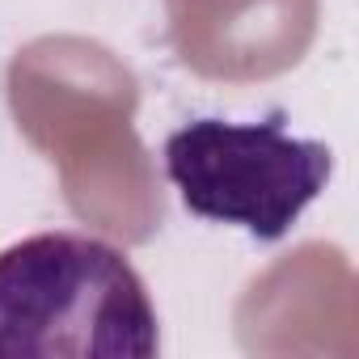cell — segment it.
Returning a JSON list of instances; mask_svg holds the SVG:
<instances>
[{"label": "cell", "instance_id": "cell-1", "mask_svg": "<svg viewBox=\"0 0 359 359\" xmlns=\"http://www.w3.org/2000/svg\"><path fill=\"white\" fill-rule=\"evenodd\" d=\"M156 309L114 245L39 233L0 254V355L13 359H152Z\"/></svg>", "mask_w": 359, "mask_h": 359}, {"label": "cell", "instance_id": "cell-2", "mask_svg": "<svg viewBox=\"0 0 359 359\" xmlns=\"http://www.w3.org/2000/svg\"><path fill=\"white\" fill-rule=\"evenodd\" d=\"M165 173L187 212L237 224L258 241H279L325 191L334 156L321 140L287 131L275 110L262 123L195 118L165 140Z\"/></svg>", "mask_w": 359, "mask_h": 359}]
</instances>
